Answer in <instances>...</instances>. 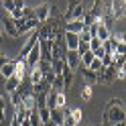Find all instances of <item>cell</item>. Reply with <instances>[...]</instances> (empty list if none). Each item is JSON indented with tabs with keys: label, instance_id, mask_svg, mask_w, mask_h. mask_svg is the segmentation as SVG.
Segmentation results:
<instances>
[{
	"label": "cell",
	"instance_id": "1",
	"mask_svg": "<svg viewBox=\"0 0 126 126\" xmlns=\"http://www.w3.org/2000/svg\"><path fill=\"white\" fill-rule=\"evenodd\" d=\"M102 122H110V124H118V122H126V108L122 104V100H110L106 104V110H104V118Z\"/></svg>",
	"mask_w": 126,
	"mask_h": 126
},
{
	"label": "cell",
	"instance_id": "2",
	"mask_svg": "<svg viewBox=\"0 0 126 126\" xmlns=\"http://www.w3.org/2000/svg\"><path fill=\"white\" fill-rule=\"evenodd\" d=\"M116 71H118V69H116L114 65L104 67V69H102V73L98 75V83H104V85L114 83V81H116Z\"/></svg>",
	"mask_w": 126,
	"mask_h": 126
},
{
	"label": "cell",
	"instance_id": "3",
	"mask_svg": "<svg viewBox=\"0 0 126 126\" xmlns=\"http://www.w3.org/2000/svg\"><path fill=\"white\" fill-rule=\"evenodd\" d=\"M14 77L18 81H25L29 77V65H27L25 59H18V57L14 59Z\"/></svg>",
	"mask_w": 126,
	"mask_h": 126
},
{
	"label": "cell",
	"instance_id": "4",
	"mask_svg": "<svg viewBox=\"0 0 126 126\" xmlns=\"http://www.w3.org/2000/svg\"><path fill=\"white\" fill-rule=\"evenodd\" d=\"M39 27H41V22H39L35 16H33V18H25V20H22V25L18 27V37L31 33V31H37Z\"/></svg>",
	"mask_w": 126,
	"mask_h": 126
},
{
	"label": "cell",
	"instance_id": "5",
	"mask_svg": "<svg viewBox=\"0 0 126 126\" xmlns=\"http://www.w3.org/2000/svg\"><path fill=\"white\" fill-rule=\"evenodd\" d=\"M63 61H65V65L71 69V71H73V69H77V67H79V63H81L79 53H77V51H67L65 57H63Z\"/></svg>",
	"mask_w": 126,
	"mask_h": 126
},
{
	"label": "cell",
	"instance_id": "6",
	"mask_svg": "<svg viewBox=\"0 0 126 126\" xmlns=\"http://www.w3.org/2000/svg\"><path fill=\"white\" fill-rule=\"evenodd\" d=\"M2 27H4V31H6V35H8V37H12V39H16V37H18V29H16L14 20L8 16V14L4 16V20H2Z\"/></svg>",
	"mask_w": 126,
	"mask_h": 126
},
{
	"label": "cell",
	"instance_id": "7",
	"mask_svg": "<svg viewBox=\"0 0 126 126\" xmlns=\"http://www.w3.org/2000/svg\"><path fill=\"white\" fill-rule=\"evenodd\" d=\"M124 10H126V0H112V14L116 20L124 16Z\"/></svg>",
	"mask_w": 126,
	"mask_h": 126
},
{
	"label": "cell",
	"instance_id": "8",
	"mask_svg": "<svg viewBox=\"0 0 126 126\" xmlns=\"http://www.w3.org/2000/svg\"><path fill=\"white\" fill-rule=\"evenodd\" d=\"M49 16H51V14H49V4H41V6L35 8V18L41 22V25L49 20Z\"/></svg>",
	"mask_w": 126,
	"mask_h": 126
},
{
	"label": "cell",
	"instance_id": "9",
	"mask_svg": "<svg viewBox=\"0 0 126 126\" xmlns=\"http://www.w3.org/2000/svg\"><path fill=\"white\" fill-rule=\"evenodd\" d=\"M88 27L83 25V20H71V22H65V33H75L79 35L81 31H85Z\"/></svg>",
	"mask_w": 126,
	"mask_h": 126
},
{
	"label": "cell",
	"instance_id": "10",
	"mask_svg": "<svg viewBox=\"0 0 126 126\" xmlns=\"http://www.w3.org/2000/svg\"><path fill=\"white\" fill-rule=\"evenodd\" d=\"M77 45H79V35L65 33V47H67V51H77Z\"/></svg>",
	"mask_w": 126,
	"mask_h": 126
},
{
	"label": "cell",
	"instance_id": "11",
	"mask_svg": "<svg viewBox=\"0 0 126 126\" xmlns=\"http://www.w3.org/2000/svg\"><path fill=\"white\" fill-rule=\"evenodd\" d=\"M27 79L33 83V85L41 83V81H43V71H41L37 65H35V67H29V77H27Z\"/></svg>",
	"mask_w": 126,
	"mask_h": 126
},
{
	"label": "cell",
	"instance_id": "12",
	"mask_svg": "<svg viewBox=\"0 0 126 126\" xmlns=\"http://www.w3.org/2000/svg\"><path fill=\"white\" fill-rule=\"evenodd\" d=\"M0 75H2L4 79H8V77L14 75V59H8V61L2 65V69H0Z\"/></svg>",
	"mask_w": 126,
	"mask_h": 126
},
{
	"label": "cell",
	"instance_id": "13",
	"mask_svg": "<svg viewBox=\"0 0 126 126\" xmlns=\"http://www.w3.org/2000/svg\"><path fill=\"white\" fill-rule=\"evenodd\" d=\"M88 10L94 14V18H96V20H100L102 14H104V4H102V0H94L92 8H88Z\"/></svg>",
	"mask_w": 126,
	"mask_h": 126
},
{
	"label": "cell",
	"instance_id": "14",
	"mask_svg": "<svg viewBox=\"0 0 126 126\" xmlns=\"http://www.w3.org/2000/svg\"><path fill=\"white\" fill-rule=\"evenodd\" d=\"M18 85H20V81L16 79V77H8V79L4 81V92H8V94H12V92H16L18 90Z\"/></svg>",
	"mask_w": 126,
	"mask_h": 126
},
{
	"label": "cell",
	"instance_id": "15",
	"mask_svg": "<svg viewBox=\"0 0 126 126\" xmlns=\"http://www.w3.org/2000/svg\"><path fill=\"white\" fill-rule=\"evenodd\" d=\"M110 37H112V31H108V29H106V27L100 22V25H98V33H96V39H100V41L104 43V41H108Z\"/></svg>",
	"mask_w": 126,
	"mask_h": 126
},
{
	"label": "cell",
	"instance_id": "16",
	"mask_svg": "<svg viewBox=\"0 0 126 126\" xmlns=\"http://www.w3.org/2000/svg\"><path fill=\"white\" fill-rule=\"evenodd\" d=\"M51 120L55 124L63 126V108H51Z\"/></svg>",
	"mask_w": 126,
	"mask_h": 126
},
{
	"label": "cell",
	"instance_id": "17",
	"mask_svg": "<svg viewBox=\"0 0 126 126\" xmlns=\"http://www.w3.org/2000/svg\"><path fill=\"white\" fill-rule=\"evenodd\" d=\"M81 69V73H83V79L88 81V83H94V81H98V73H94L90 67H79Z\"/></svg>",
	"mask_w": 126,
	"mask_h": 126
},
{
	"label": "cell",
	"instance_id": "18",
	"mask_svg": "<svg viewBox=\"0 0 126 126\" xmlns=\"http://www.w3.org/2000/svg\"><path fill=\"white\" fill-rule=\"evenodd\" d=\"M14 120H18V122H25L27 118H29V112L25 110V106H18V108H14Z\"/></svg>",
	"mask_w": 126,
	"mask_h": 126
},
{
	"label": "cell",
	"instance_id": "19",
	"mask_svg": "<svg viewBox=\"0 0 126 126\" xmlns=\"http://www.w3.org/2000/svg\"><path fill=\"white\" fill-rule=\"evenodd\" d=\"M63 126H75V120L71 116V108H63Z\"/></svg>",
	"mask_w": 126,
	"mask_h": 126
},
{
	"label": "cell",
	"instance_id": "20",
	"mask_svg": "<svg viewBox=\"0 0 126 126\" xmlns=\"http://www.w3.org/2000/svg\"><path fill=\"white\" fill-rule=\"evenodd\" d=\"M67 106V96L63 92H55V108H65Z\"/></svg>",
	"mask_w": 126,
	"mask_h": 126
},
{
	"label": "cell",
	"instance_id": "21",
	"mask_svg": "<svg viewBox=\"0 0 126 126\" xmlns=\"http://www.w3.org/2000/svg\"><path fill=\"white\" fill-rule=\"evenodd\" d=\"M63 65H65V61H63V59H55V61H51V71H53L55 75H59V73L63 71Z\"/></svg>",
	"mask_w": 126,
	"mask_h": 126
},
{
	"label": "cell",
	"instance_id": "22",
	"mask_svg": "<svg viewBox=\"0 0 126 126\" xmlns=\"http://www.w3.org/2000/svg\"><path fill=\"white\" fill-rule=\"evenodd\" d=\"M37 112H39V116H41V122H43V124L51 120V110L47 108V106H43V108H37Z\"/></svg>",
	"mask_w": 126,
	"mask_h": 126
},
{
	"label": "cell",
	"instance_id": "23",
	"mask_svg": "<svg viewBox=\"0 0 126 126\" xmlns=\"http://www.w3.org/2000/svg\"><path fill=\"white\" fill-rule=\"evenodd\" d=\"M29 122H31V126H43V122H41V116H39V112H37V110L29 112Z\"/></svg>",
	"mask_w": 126,
	"mask_h": 126
},
{
	"label": "cell",
	"instance_id": "24",
	"mask_svg": "<svg viewBox=\"0 0 126 126\" xmlns=\"http://www.w3.org/2000/svg\"><path fill=\"white\" fill-rule=\"evenodd\" d=\"M112 65L116 67V69H124V65H126V55H116L114 53V63Z\"/></svg>",
	"mask_w": 126,
	"mask_h": 126
},
{
	"label": "cell",
	"instance_id": "25",
	"mask_svg": "<svg viewBox=\"0 0 126 126\" xmlns=\"http://www.w3.org/2000/svg\"><path fill=\"white\" fill-rule=\"evenodd\" d=\"M79 96L88 102V100H92V85L90 83H85V85H81V92H79Z\"/></svg>",
	"mask_w": 126,
	"mask_h": 126
},
{
	"label": "cell",
	"instance_id": "26",
	"mask_svg": "<svg viewBox=\"0 0 126 126\" xmlns=\"http://www.w3.org/2000/svg\"><path fill=\"white\" fill-rule=\"evenodd\" d=\"M90 69H92L94 73H98V75H100V73H102V69H104V65H102V59H98V57H96V59L92 61V65H90Z\"/></svg>",
	"mask_w": 126,
	"mask_h": 126
},
{
	"label": "cell",
	"instance_id": "27",
	"mask_svg": "<svg viewBox=\"0 0 126 126\" xmlns=\"http://www.w3.org/2000/svg\"><path fill=\"white\" fill-rule=\"evenodd\" d=\"M10 104H12L14 108L22 106V98H20V94H18V92H12V94H10Z\"/></svg>",
	"mask_w": 126,
	"mask_h": 126
},
{
	"label": "cell",
	"instance_id": "28",
	"mask_svg": "<svg viewBox=\"0 0 126 126\" xmlns=\"http://www.w3.org/2000/svg\"><path fill=\"white\" fill-rule=\"evenodd\" d=\"M37 67H39V69H41V71H43V75L51 71V63H49V61H45V59H41V61H37Z\"/></svg>",
	"mask_w": 126,
	"mask_h": 126
},
{
	"label": "cell",
	"instance_id": "29",
	"mask_svg": "<svg viewBox=\"0 0 126 126\" xmlns=\"http://www.w3.org/2000/svg\"><path fill=\"white\" fill-rule=\"evenodd\" d=\"M81 20H83V25H85V27H90V25H94V22H96L94 14H92L88 8H85V12H83V18H81Z\"/></svg>",
	"mask_w": 126,
	"mask_h": 126
},
{
	"label": "cell",
	"instance_id": "30",
	"mask_svg": "<svg viewBox=\"0 0 126 126\" xmlns=\"http://www.w3.org/2000/svg\"><path fill=\"white\" fill-rule=\"evenodd\" d=\"M98 49H102V41H100V39H96V37H92V41H90V51L96 53Z\"/></svg>",
	"mask_w": 126,
	"mask_h": 126
},
{
	"label": "cell",
	"instance_id": "31",
	"mask_svg": "<svg viewBox=\"0 0 126 126\" xmlns=\"http://www.w3.org/2000/svg\"><path fill=\"white\" fill-rule=\"evenodd\" d=\"M71 116H73L75 124H79V122H81V118H83V112H81V108H71Z\"/></svg>",
	"mask_w": 126,
	"mask_h": 126
},
{
	"label": "cell",
	"instance_id": "32",
	"mask_svg": "<svg viewBox=\"0 0 126 126\" xmlns=\"http://www.w3.org/2000/svg\"><path fill=\"white\" fill-rule=\"evenodd\" d=\"M112 63H114V53H106L104 57H102V65L104 67H110Z\"/></svg>",
	"mask_w": 126,
	"mask_h": 126
},
{
	"label": "cell",
	"instance_id": "33",
	"mask_svg": "<svg viewBox=\"0 0 126 126\" xmlns=\"http://www.w3.org/2000/svg\"><path fill=\"white\" fill-rule=\"evenodd\" d=\"M35 16V8H29V6H25L20 12V18H33Z\"/></svg>",
	"mask_w": 126,
	"mask_h": 126
},
{
	"label": "cell",
	"instance_id": "34",
	"mask_svg": "<svg viewBox=\"0 0 126 126\" xmlns=\"http://www.w3.org/2000/svg\"><path fill=\"white\" fill-rule=\"evenodd\" d=\"M92 41V35H90V31L85 29V31H81L79 33V43H90Z\"/></svg>",
	"mask_w": 126,
	"mask_h": 126
},
{
	"label": "cell",
	"instance_id": "35",
	"mask_svg": "<svg viewBox=\"0 0 126 126\" xmlns=\"http://www.w3.org/2000/svg\"><path fill=\"white\" fill-rule=\"evenodd\" d=\"M88 51H90V43H79V45H77V53H79V57H81L83 53H88Z\"/></svg>",
	"mask_w": 126,
	"mask_h": 126
},
{
	"label": "cell",
	"instance_id": "36",
	"mask_svg": "<svg viewBox=\"0 0 126 126\" xmlns=\"http://www.w3.org/2000/svg\"><path fill=\"white\" fill-rule=\"evenodd\" d=\"M12 4H14V10H22V8H25V0H12Z\"/></svg>",
	"mask_w": 126,
	"mask_h": 126
},
{
	"label": "cell",
	"instance_id": "37",
	"mask_svg": "<svg viewBox=\"0 0 126 126\" xmlns=\"http://www.w3.org/2000/svg\"><path fill=\"white\" fill-rule=\"evenodd\" d=\"M116 79H126V69H118L116 71Z\"/></svg>",
	"mask_w": 126,
	"mask_h": 126
},
{
	"label": "cell",
	"instance_id": "38",
	"mask_svg": "<svg viewBox=\"0 0 126 126\" xmlns=\"http://www.w3.org/2000/svg\"><path fill=\"white\" fill-rule=\"evenodd\" d=\"M4 108H6V102H4V98L0 96V114H4ZM6 116V114H4Z\"/></svg>",
	"mask_w": 126,
	"mask_h": 126
},
{
	"label": "cell",
	"instance_id": "39",
	"mask_svg": "<svg viewBox=\"0 0 126 126\" xmlns=\"http://www.w3.org/2000/svg\"><path fill=\"white\" fill-rule=\"evenodd\" d=\"M6 61H8V57H6V55H2V53H0V69H2V65H4Z\"/></svg>",
	"mask_w": 126,
	"mask_h": 126
},
{
	"label": "cell",
	"instance_id": "40",
	"mask_svg": "<svg viewBox=\"0 0 126 126\" xmlns=\"http://www.w3.org/2000/svg\"><path fill=\"white\" fill-rule=\"evenodd\" d=\"M43 126H59V124H55V122H53V120H49V122H45V124H43Z\"/></svg>",
	"mask_w": 126,
	"mask_h": 126
},
{
	"label": "cell",
	"instance_id": "41",
	"mask_svg": "<svg viewBox=\"0 0 126 126\" xmlns=\"http://www.w3.org/2000/svg\"><path fill=\"white\" fill-rule=\"evenodd\" d=\"M20 126H31V122H29V118H27L25 122H20Z\"/></svg>",
	"mask_w": 126,
	"mask_h": 126
},
{
	"label": "cell",
	"instance_id": "42",
	"mask_svg": "<svg viewBox=\"0 0 126 126\" xmlns=\"http://www.w3.org/2000/svg\"><path fill=\"white\" fill-rule=\"evenodd\" d=\"M102 126H114V124H110V122H102Z\"/></svg>",
	"mask_w": 126,
	"mask_h": 126
},
{
	"label": "cell",
	"instance_id": "43",
	"mask_svg": "<svg viewBox=\"0 0 126 126\" xmlns=\"http://www.w3.org/2000/svg\"><path fill=\"white\" fill-rule=\"evenodd\" d=\"M2 120H4V114H0V122H2Z\"/></svg>",
	"mask_w": 126,
	"mask_h": 126
},
{
	"label": "cell",
	"instance_id": "44",
	"mask_svg": "<svg viewBox=\"0 0 126 126\" xmlns=\"http://www.w3.org/2000/svg\"><path fill=\"white\" fill-rule=\"evenodd\" d=\"M0 43H2V31H0Z\"/></svg>",
	"mask_w": 126,
	"mask_h": 126
}]
</instances>
